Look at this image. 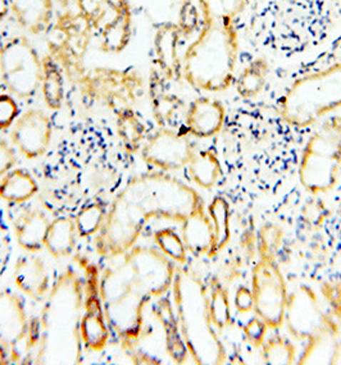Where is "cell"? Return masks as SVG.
<instances>
[{
  "instance_id": "1",
  "label": "cell",
  "mask_w": 341,
  "mask_h": 365,
  "mask_svg": "<svg viewBox=\"0 0 341 365\" xmlns=\"http://www.w3.org/2000/svg\"><path fill=\"white\" fill-rule=\"evenodd\" d=\"M111 207L143 233L146 223L154 218L183 225L196 210L205 208V202L188 183L167 172L156 170L133 177L114 197Z\"/></svg>"
},
{
  "instance_id": "2",
  "label": "cell",
  "mask_w": 341,
  "mask_h": 365,
  "mask_svg": "<svg viewBox=\"0 0 341 365\" xmlns=\"http://www.w3.org/2000/svg\"><path fill=\"white\" fill-rule=\"evenodd\" d=\"M240 38L236 21L203 19L200 31L183 54V78L203 93H223L236 80Z\"/></svg>"
},
{
  "instance_id": "3",
  "label": "cell",
  "mask_w": 341,
  "mask_h": 365,
  "mask_svg": "<svg viewBox=\"0 0 341 365\" xmlns=\"http://www.w3.org/2000/svg\"><path fill=\"white\" fill-rule=\"evenodd\" d=\"M278 103L281 117L291 126H316L341 107V62L299 78Z\"/></svg>"
},
{
  "instance_id": "4",
  "label": "cell",
  "mask_w": 341,
  "mask_h": 365,
  "mask_svg": "<svg viewBox=\"0 0 341 365\" xmlns=\"http://www.w3.org/2000/svg\"><path fill=\"white\" fill-rule=\"evenodd\" d=\"M310 133L299 164V182L313 195L336 187L341 175V115L323 118Z\"/></svg>"
},
{
  "instance_id": "5",
  "label": "cell",
  "mask_w": 341,
  "mask_h": 365,
  "mask_svg": "<svg viewBox=\"0 0 341 365\" xmlns=\"http://www.w3.org/2000/svg\"><path fill=\"white\" fill-rule=\"evenodd\" d=\"M93 31V27L77 11L67 8L58 14L48 31V53L61 66L66 78L77 86L88 72L85 58Z\"/></svg>"
},
{
  "instance_id": "6",
  "label": "cell",
  "mask_w": 341,
  "mask_h": 365,
  "mask_svg": "<svg viewBox=\"0 0 341 365\" xmlns=\"http://www.w3.org/2000/svg\"><path fill=\"white\" fill-rule=\"evenodd\" d=\"M78 88L85 99L116 114L139 103L146 93V81L135 68L94 67L88 70Z\"/></svg>"
},
{
  "instance_id": "7",
  "label": "cell",
  "mask_w": 341,
  "mask_h": 365,
  "mask_svg": "<svg viewBox=\"0 0 341 365\" xmlns=\"http://www.w3.org/2000/svg\"><path fill=\"white\" fill-rule=\"evenodd\" d=\"M43 56L30 38L14 35L0 41V77L9 94L30 99L41 86Z\"/></svg>"
},
{
  "instance_id": "8",
  "label": "cell",
  "mask_w": 341,
  "mask_h": 365,
  "mask_svg": "<svg viewBox=\"0 0 341 365\" xmlns=\"http://www.w3.org/2000/svg\"><path fill=\"white\" fill-rule=\"evenodd\" d=\"M259 259L252 269V292L254 313L267 323L270 329L278 331L284 326L289 300L287 284L281 271L276 254L258 252Z\"/></svg>"
},
{
  "instance_id": "9",
  "label": "cell",
  "mask_w": 341,
  "mask_h": 365,
  "mask_svg": "<svg viewBox=\"0 0 341 365\" xmlns=\"http://www.w3.org/2000/svg\"><path fill=\"white\" fill-rule=\"evenodd\" d=\"M133 279L135 290L161 299L172 289L176 278V263L157 246L136 245L122 257Z\"/></svg>"
},
{
  "instance_id": "10",
  "label": "cell",
  "mask_w": 341,
  "mask_h": 365,
  "mask_svg": "<svg viewBox=\"0 0 341 365\" xmlns=\"http://www.w3.org/2000/svg\"><path fill=\"white\" fill-rule=\"evenodd\" d=\"M284 324L297 341H308L325 332H340L335 318L323 310L316 291L304 284L289 294Z\"/></svg>"
},
{
  "instance_id": "11",
  "label": "cell",
  "mask_w": 341,
  "mask_h": 365,
  "mask_svg": "<svg viewBox=\"0 0 341 365\" xmlns=\"http://www.w3.org/2000/svg\"><path fill=\"white\" fill-rule=\"evenodd\" d=\"M152 299L139 291H130L114 302L104 304L108 328L123 350H131L144 331V310Z\"/></svg>"
},
{
  "instance_id": "12",
  "label": "cell",
  "mask_w": 341,
  "mask_h": 365,
  "mask_svg": "<svg viewBox=\"0 0 341 365\" xmlns=\"http://www.w3.org/2000/svg\"><path fill=\"white\" fill-rule=\"evenodd\" d=\"M85 271V299L83 314L80 322V337L91 351H103L107 347L111 331L108 328L104 304L101 296V272L93 263L83 264Z\"/></svg>"
},
{
  "instance_id": "13",
  "label": "cell",
  "mask_w": 341,
  "mask_h": 365,
  "mask_svg": "<svg viewBox=\"0 0 341 365\" xmlns=\"http://www.w3.org/2000/svg\"><path fill=\"white\" fill-rule=\"evenodd\" d=\"M39 328L36 321H30L25 302L19 294L0 292V344L11 353L9 358L19 359L22 344H35Z\"/></svg>"
},
{
  "instance_id": "14",
  "label": "cell",
  "mask_w": 341,
  "mask_h": 365,
  "mask_svg": "<svg viewBox=\"0 0 341 365\" xmlns=\"http://www.w3.org/2000/svg\"><path fill=\"white\" fill-rule=\"evenodd\" d=\"M194 153L186 133L161 127L146 140L140 150L144 163L167 173L188 167Z\"/></svg>"
},
{
  "instance_id": "15",
  "label": "cell",
  "mask_w": 341,
  "mask_h": 365,
  "mask_svg": "<svg viewBox=\"0 0 341 365\" xmlns=\"http://www.w3.org/2000/svg\"><path fill=\"white\" fill-rule=\"evenodd\" d=\"M53 138L51 118L44 110L32 108L13 125L11 141L27 159L44 157Z\"/></svg>"
},
{
  "instance_id": "16",
  "label": "cell",
  "mask_w": 341,
  "mask_h": 365,
  "mask_svg": "<svg viewBox=\"0 0 341 365\" xmlns=\"http://www.w3.org/2000/svg\"><path fill=\"white\" fill-rule=\"evenodd\" d=\"M226 122V108L221 101L199 96L191 101L185 112L186 133L196 139H210L221 133Z\"/></svg>"
},
{
  "instance_id": "17",
  "label": "cell",
  "mask_w": 341,
  "mask_h": 365,
  "mask_svg": "<svg viewBox=\"0 0 341 365\" xmlns=\"http://www.w3.org/2000/svg\"><path fill=\"white\" fill-rule=\"evenodd\" d=\"M181 40V32L173 22L159 24L154 32L153 51L156 64L167 81H175L183 77Z\"/></svg>"
},
{
  "instance_id": "18",
  "label": "cell",
  "mask_w": 341,
  "mask_h": 365,
  "mask_svg": "<svg viewBox=\"0 0 341 365\" xmlns=\"http://www.w3.org/2000/svg\"><path fill=\"white\" fill-rule=\"evenodd\" d=\"M148 90L156 123L161 128H173L176 126L177 118L183 113V101L176 94L170 93L165 76L157 67L151 70Z\"/></svg>"
},
{
  "instance_id": "19",
  "label": "cell",
  "mask_w": 341,
  "mask_h": 365,
  "mask_svg": "<svg viewBox=\"0 0 341 365\" xmlns=\"http://www.w3.org/2000/svg\"><path fill=\"white\" fill-rule=\"evenodd\" d=\"M11 14L24 31L39 36L54 22V0H11Z\"/></svg>"
},
{
  "instance_id": "20",
  "label": "cell",
  "mask_w": 341,
  "mask_h": 365,
  "mask_svg": "<svg viewBox=\"0 0 341 365\" xmlns=\"http://www.w3.org/2000/svg\"><path fill=\"white\" fill-rule=\"evenodd\" d=\"M14 284L26 296L41 302L51 287L49 271L43 259L35 255L19 259L14 269Z\"/></svg>"
},
{
  "instance_id": "21",
  "label": "cell",
  "mask_w": 341,
  "mask_h": 365,
  "mask_svg": "<svg viewBox=\"0 0 341 365\" xmlns=\"http://www.w3.org/2000/svg\"><path fill=\"white\" fill-rule=\"evenodd\" d=\"M49 225L51 220L48 215L40 210L30 212L21 217L14 226L19 247L30 254L41 252L45 247Z\"/></svg>"
},
{
  "instance_id": "22",
  "label": "cell",
  "mask_w": 341,
  "mask_h": 365,
  "mask_svg": "<svg viewBox=\"0 0 341 365\" xmlns=\"http://www.w3.org/2000/svg\"><path fill=\"white\" fill-rule=\"evenodd\" d=\"M212 222V239L207 252L208 258H215L228 246L231 240V209L228 200L215 196L208 205L207 212Z\"/></svg>"
},
{
  "instance_id": "23",
  "label": "cell",
  "mask_w": 341,
  "mask_h": 365,
  "mask_svg": "<svg viewBox=\"0 0 341 365\" xmlns=\"http://www.w3.org/2000/svg\"><path fill=\"white\" fill-rule=\"evenodd\" d=\"M340 355V332H325L307 341L297 364H336Z\"/></svg>"
},
{
  "instance_id": "24",
  "label": "cell",
  "mask_w": 341,
  "mask_h": 365,
  "mask_svg": "<svg viewBox=\"0 0 341 365\" xmlns=\"http://www.w3.org/2000/svg\"><path fill=\"white\" fill-rule=\"evenodd\" d=\"M181 236L188 252L193 255L207 254L212 239V222L205 208L196 210L183 222Z\"/></svg>"
},
{
  "instance_id": "25",
  "label": "cell",
  "mask_w": 341,
  "mask_h": 365,
  "mask_svg": "<svg viewBox=\"0 0 341 365\" xmlns=\"http://www.w3.org/2000/svg\"><path fill=\"white\" fill-rule=\"evenodd\" d=\"M77 236L75 220L68 217H58L49 225L45 249L53 258H67L75 252Z\"/></svg>"
},
{
  "instance_id": "26",
  "label": "cell",
  "mask_w": 341,
  "mask_h": 365,
  "mask_svg": "<svg viewBox=\"0 0 341 365\" xmlns=\"http://www.w3.org/2000/svg\"><path fill=\"white\" fill-rule=\"evenodd\" d=\"M270 75L271 66L268 61L263 57L253 58L236 77L235 88L241 99L250 101L263 93Z\"/></svg>"
},
{
  "instance_id": "27",
  "label": "cell",
  "mask_w": 341,
  "mask_h": 365,
  "mask_svg": "<svg viewBox=\"0 0 341 365\" xmlns=\"http://www.w3.org/2000/svg\"><path fill=\"white\" fill-rule=\"evenodd\" d=\"M64 76L63 71L57 61L49 53L43 56V75H41V94L45 106L53 112L62 109L64 103Z\"/></svg>"
},
{
  "instance_id": "28",
  "label": "cell",
  "mask_w": 341,
  "mask_h": 365,
  "mask_svg": "<svg viewBox=\"0 0 341 365\" xmlns=\"http://www.w3.org/2000/svg\"><path fill=\"white\" fill-rule=\"evenodd\" d=\"M39 192L38 181L29 170L17 168L0 180V199L12 204L30 202Z\"/></svg>"
},
{
  "instance_id": "29",
  "label": "cell",
  "mask_w": 341,
  "mask_h": 365,
  "mask_svg": "<svg viewBox=\"0 0 341 365\" xmlns=\"http://www.w3.org/2000/svg\"><path fill=\"white\" fill-rule=\"evenodd\" d=\"M188 173L198 187L212 190L221 180L222 164L215 151H195L188 164Z\"/></svg>"
},
{
  "instance_id": "30",
  "label": "cell",
  "mask_w": 341,
  "mask_h": 365,
  "mask_svg": "<svg viewBox=\"0 0 341 365\" xmlns=\"http://www.w3.org/2000/svg\"><path fill=\"white\" fill-rule=\"evenodd\" d=\"M156 314L158 317L159 321L166 331V344H167V351L170 354L172 360L177 364H183L186 363L189 351L186 349V345L183 342L181 329L177 323V319L173 314V310L170 308V304L168 300L162 299L159 302Z\"/></svg>"
},
{
  "instance_id": "31",
  "label": "cell",
  "mask_w": 341,
  "mask_h": 365,
  "mask_svg": "<svg viewBox=\"0 0 341 365\" xmlns=\"http://www.w3.org/2000/svg\"><path fill=\"white\" fill-rule=\"evenodd\" d=\"M116 128L121 144L127 153L135 154L141 150L146 141V128L133 108L116 113Z\"/></svg>"
},
{
  "instance_id": "32",
  "label": "cell",
  "mask_w": 341,
  "mask_h": 365,
  "mask_svg": "<svg viewBox=\"0 0 341 365\" xmlns=\"http://www.w3.org/2000/svg\"><path fill=\"white\" fill-rule=\"evenodd\" d=\"M209 317L217 331H225L233 324L230 292L218 277H212L208 284Z\"/></svg>"
},
{
  "instance_id": "33",
  "label": "cell",
  "mask_w": 341,
  "mask_h": 365,
  "mask_svg": "<svg viewBox=\"0 0 341 365\" xmlns=\"http://www.w3.org/2000/svg\"><path fill=\"white\" fill-rule=\"evenodd\" d=\"M99 287L103 304L114 302L130 291L135 290L130 272L123 262L113 268H107L101 273Z\"/></svg>"
},
{
  "instance_id": "34",
  "label": "cell",
  "mask_w": 341,
  "mask_h": 365,
  "mask_svg": "<svg viewBox=\"0 0 341 365\" xmlns=\"http://www.w3.org/2000/svg\"><path fill=\"white\" fill-rule=\"evenodd\" d=\"M262 359L267 365H290L297 360V347L284 336H272L265 339L260 347Z\"/></svg>"
},
{
  "instance_id": "35",
  "label": "cell",
  "mask_w": 341,
  "mask_h": 365,
  "mask_svg": "<svg viewBox=\"0 0 341 365\" xmlns=\"http://www.w3.org/2000/svg\"><path fill=\"white\" fill-rule=\"evenodd\" d=\"M247 6L248 0H198L202 19L207 21H238Z\"/></svg>"
},
{
  "instance_id": "36",
  "label": "cell",
  "mask_w": 341,
  "mask_h": 365,
  "mask_svg": "<svg viewBox=\"0 0 341 365\" xmlns=\"http://www.w3.org/2000/svg\"><path fill=\"white\" fill-rule=\"evenodd\" d=\"M154 242L161 252L176 264L188 263V249L183 242V236L177 233L175 228L166 227L154 233Z\"/></svg>"
},
{
  "instance_id": "37",
  "label": "cell",
  "mask_w": 341,
  "mask_h": 365,
  "mask_svg": "<svg viewBox=\"0 0 341 365\" xmlns=\"http://www.w3.org/2000/svg\"><path fill=\"white\" fill-rule=\"evenodd\" d=\"M106 217H107V210L101 202H91L85 205L77 213L75 218L78 237L86 239L90 236L98 235L106 220Z\"/></svg>"
},
{
  "instance_id": "38",
  "label": "cell",
  "mask_w": 341,
  "mask_h": 365,
  "mask_svg": "<svg viewBox=\"0 0 341 365\" xmlns=\"http://www.w3.org/2000/svg\"><path fill=\"white\" fill-rule=\"evenodd\" d=\"M203 19L199 6L193 0H183L178 12L177 27L183 38H189L200 31Z\"/></svg>"
},
{
  "instance_id": "39",
  "label": "cell",
  "mask_w": 341,
  "mask_h": 365,
  "mask_svg": "<svg viewBox=\"0 0 341 365\" xmlns=\"http://www.w3.org/2000/svg\"><path fill=\"white\" fill-rule=\"evenodd\" d=\"M77 13L83 17L93 30H101L107 22L108 8L106 0H75Z\"/></svg>"
},
{
  "instance_id": "40",
  "label": "cell",
  "mask_w": 341,
  "mask_h": 365,
  "mask_svg": "<svg viewBox=\"0 0 341 365\" xmlns=\"http://www.w3.org/2000/svg\"><path fill=\"white\" fill-rule=\"evenodd\" d=\"M21 115L19 103L11 94H0V131L12 128Z\"/></svg>"
},
{
  "instance_id": "41",
  "label": "cell",
  "mask_w": 341,
  "mask_h": 365,
  "mask_svg": "<svg viewBox=\"0 0 341 365\" xmlns=\"http://www.w3.org/2000/svg\"><path fill=\"white\" fill-rule=\"evenodd\" d=\"M283 231L280 227L272 223H267L260 227L258 233V252H272L276 254L278 246L281 245Z\"/></svg>"
},
{
  "instance_id": "42",
  "label": "cell",
  "mask_w": 341,
  "mask_h": 365,
  "mask_svg": "<svg viewBox=\"0 0 341 365\" xmlns=\"http://www.w3.org/2000/svg\"><path fill=\"white\" fill-rule=\"evenodd\" d=\"M268 329L270 328L267 323L255 315L250 321L247 322V324L243 328V332L252 346L260 349L265 342Z\"/></svg>"
},
{
  "instance_id": "43",
  "label": "cell",
  "mask_w": 341,
  "mask_h": 365,
  "mask_svg": "<svg viewBox=\"0 0 341 365\" xmlns=\"http://www.w3.org/2000/svg\"><path fill=\"white\" fill-rule=\"evenodd\" d=\"M17 162L19 157L13 146L6 140L0 139V180L14 168Z\"/></svg>"
},
{
  "instance_id": "44",
  "label": "cell",
  "mask_w": 341,
  "mask_h": 365,
  "mask_svg": "<svg viewBox=\"0 0 341 365\" xmlns=\"http://www.w3.org/2000/svg\"><path fill=\"white\" fill-rule=\"evenodd\" d=\"M322 295L329 302L334 314L341 321V281L340 282H326L321 287Z\"/></svg>"
},
{
  "instance_id": "45",
  "label": "cell",
  "mask_w": 341,
  "mask_h": 365,
  "mask_svg": "<svg viewBox=\"0 0 341 365\" xmlns=\"http://www.w3.org/2000/svg\"><path fill=\"white\" fill-rule=\"evenodd\" d=\"M108 8L113 12L112 19L125 22H133V6L130 0H106Z\"/></svg>"
},
{
  "instance_id": "46",
  "label": "cell",
  "mask_w": 341,
  "mask_h": 365,
  "mask_svg": "<svg viewBox=\"0 0 341 365\" xmlns=\"http://www.w3.org/2000/svg\"><path fill=\"white\" fill-rule=\"evenodd\" d=\"M235 309L238 313L248 314L254 310V296L250 287L240 286L235 294Z\"/></svg>"
},
{
  "instance_id": "47",
  "label": "cell",
  "mask_w": 341,
  "mask_h": 365,
  "mask_svg": "<svg viewBox=\"0 0 341 365\" xmlns=\"http://www.w3.org/2000/svg\"><path fill=\"white\" fill-rule=\"evenodd\" d=\"M327 213H329L327 208L320 200L308 202L303 210L304 218L308 220L310 225H313V226L322 223L325 218L327 217Z\"/></svg>"
},
{
  "instance_id": "48",
  "label": "cell",
  "mask_w": 341,
  "mask_h": 365,
  "mask_svg": "<svg viewBox=\"0 0 341 365\" xmlns=\"http://www.w3.org/2000/svg\"><path fill=\"white\" fill-rule=\"evenodd\" d=\"M11 13V0H0V22L9 16Z\"/></svg>"
},
{
  "instance_id": "49",
  "label": "cell",
  "mask_w": 341,
  "mask_h": 365,
  "mask_svg": "<svg viewBox=\"0 0 341 365\" xmlns=\"http://www.w3.org/2000/svg\"><path fill=\"white\" fill-rule=\"evenodd\" d=\"M9 363H11V361H9L8 351H6V347L0 344V365H6L9 364Z\"/></svg>"
},
{
  "instance_id": "50",
  "label": "cell",
  "mask_w": 341,
  "mask_h": 365,
  "mask_svg": "<svg viewBox=\"0 0 341 365\" xmlns=\"http://www.w3.org/2000/svg\"><path fill=\"white\" fill-rule=\"evenodd\" d=\"M58 4L61 6H63L64 9L68 8L71 4H75V0H56Z\"/></svg>"
},
{
  "instance_id": "51",
  "label": "cell",
  "mask_w": 341,
  "mask_h": 365,
  "mask_svg": "<svg viewBox=\"0 0 341 365\" xmlns=\"http://www.w3.org/2000/svg\"><path fill=\"white\" fill-rule=\"evenodd\" d=\"M340 215H341V205H340Z\"/></svg>"
}]
</instances>
